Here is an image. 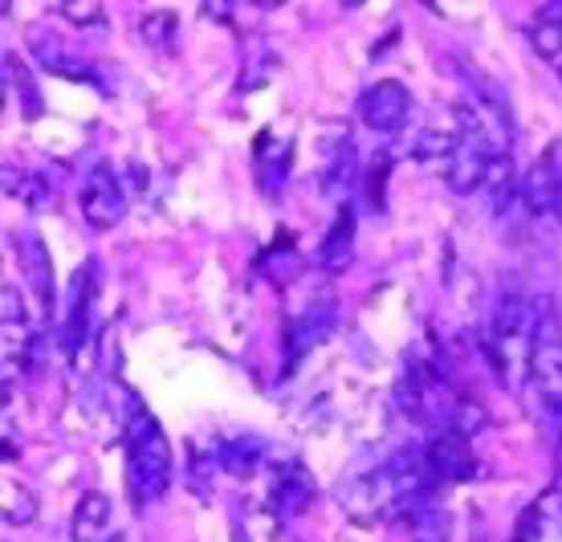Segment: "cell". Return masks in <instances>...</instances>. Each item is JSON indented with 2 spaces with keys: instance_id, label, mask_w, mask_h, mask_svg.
I'll list each match as a JSON object with an SVG mask.
<instances>
[{
  "instance_id": "1",
  "label": "cell",
  "mask_w": 562,
  "mask_h": 542,
  "mask_svg": "<svg viewBox=\"0 0 562 542\" xmlns=\"http://www.w3.org/2000/svg\"><path fill=\"white\" fill-rule=\"evenodd\" d=\"M123 449H127V486L139 510L168 498L171 489V445L159 420L143 408L139 396H131V417L123 424Z\"/></svg>"
},
{
  "instance_id": "2",
  "label": "cell",
  "mask_w": 562,
  "mask_h": 542,
  "mask_svg": "<svg viewBox=\"0 0 562 542\" xmlns=\"http://www.w3.org/2000/svg\"><path fill=\"white\" fill-rule=\"evenodd\" d=\"M526 384L535 391L538 417L547 420L550 432L562 436V319L554 307H542V314H538V334L535 351H530Z\"/></svg>"
},
{
  "instance_id": "3",
  "label": "cell",
  "mask_w": 562,
  "mask_h": 542,
  "mask_svg": "<svg viewBox=\"0 0 562 542\" xmlns=\"http://www.w3.org/2000/svg\"><path fill=\"white\" fill-rule=\"evenodd\" d=\"M473 135V107L457 102V107H440L428 114V123L412 135V159H420L424 167H436L445 176V167L461 155V147Z\"/></svg>"
},
{
  "instance_id": "4",
  "label": "cell",
  "mask_w": 562,
  "mask_h": 542,
  "mask_svg": "<svg viewBox=\"0 0 562 542\" xmlns=\"http://www.w3.org/2000/svg\"><path fill=\"white\" fill-rule=\"evenodd\" d=\"M127 184L119 176V167L114 164H94L86 172L82 180V192H78V209H82L86 224L94 229V233H111L114 224L127 217Z\"/></svg>"
},
{
  "instance_id": "5",
  "label": "cell",
  "mask_w": 562,
  "mask_h": 542,
  "mask_svg": "<svg viewBox=\"0 0 562 542\" xmlns=\"http://www.w3.org/2000/svg\"><path fill=\"white\" fill-rule=\"evenodd\" d=\"M359 119L375 135H400L412 119V90L395 78H380L359 95Z\"/></svg>"
},
{
  "instance_id": "6",
  "label": "cell",
  "mask_w": 562,
  "mask_h": 542,
  "mask_svg": "<svg viewBox=\"0 0 562 542\" xmlns=\"http://www.w3.org/2000/svg\"><path fill=\"white\" fill-rule=\"evenodd\" d=\"M338 327V302L335 298H314L285 322V372H294L314 347H323Z\"/></svg>"
},
{
  "instance_id": "7",
  "label": "cell",
  "mask_w": 562,
  "mask_h": 542,
  "mask_svg": "<svg viewBox=\"0 0 562 542\" xmlns=\"http://www.w3.org/2000/svg\"><path fill=\"white\" fill-rule=\"evenodd\" d=\"M521 209L530 217H562V140L550 143L521 176Z\"/></svg>"
},
{
  "instance_id": "8",
  "label": "cell",
  "mask_w": 562,
  "mask_h": 542,
  "mask_svg": "<svg viewBox=\"0 0 562 542\" xmlns=\"http://www.w3.org/2000/svg\"><path fill=\"white\" fill-rule=\"evenodd\" d=\"M424 461H428V469H432L436 482H469L473 473H477V453H473V441H469V432L449 424V429H440L428 441L424 449Z\"/></svg>"
},
{
  "instance_id": "9",
  "label": "cell",
  "mask_w": 562,
  "mask_h": 542,
  "mask_svg": "<svg viewBox=\"0 0 562 542\" xmlns=\"http://www.w3.org/2000/svg\"><path fill=\"white\" fill-rule=\"evenodd\" d=\"M94 281H99V269L94 262L82 265L70 281V298H66V327H61V347L70 360H78L90 343V314H94Z\"/></svg>"
},
{
  "instance_id": "10",
  "label": "cell",
  "mask_w": 562,
  "mask_h": 542,
  "mask_svg": "<svg viewBox=\"0 0 562 542\" xmlns=\"http://www.w3.org/2000/svg\"><path fill=\"white\" fill-rule=\"evenodd\" d=\"M0 307H4V388H13V376H16V363L25 367L33 360V347H29V314H25V302H21V290H16L13 281L4 286V298H0Z\"/></svg>"
},
{
  "instance_id": "11",
  "label": "cell",
  "mask_w": 562,
  "mask_h": 542,
  "mask_svg": "<svg viewBox=\"0 0 562 542\" xmlns=\"http://www.w3.org/2000/svg\"><path fill=\"white\" fill-rule=\"evenodd\" d=\"M314 501V477L302 461H285L273 477V494H269V515L278 522H290V518L306 515V506Z\"/></svg>"
},
{
  "instance_id": "12",
  "label": "cell",
  "mask_w": 562,
  "mask_h": 542,
  "mask_svg": "<svg viewBox=\"0 0 562 542\" xmlns=\"http://www.w3.org/2000/svg\"><path fill=\"white\" fill-rule=\"evenodd\" d=\"M290 159H294V143L278 135V131H261L254 143V176H257V188L261 196H273L281 192V184L290 176Z\"/></svg>"
},
{
  "instance_id": "13",
  "label": "cell",
  "mask_w": 562,
  "mask_h": 542,
  "mask_svg": "<svg viewBox=\"0 0 562 542\" xmlns=\"http://www.w3.org/2000/svg\"><path fill=\"white\" fill-rule=\"evenodd\" d=\"M355 257V212L338 209L335 221H330V233L323 236V250H318V262H323L326 274H342Z\"/></svg>"
},
{
  "instance_id": "14",
  "label": "cell",
  "mask_w": 562,
  "mask_h": 542,
  "mask_svg": "<svg viewBox=\"0 0 562 542\" xmlns=\"http://www.w3.org/2000/svg\"><path fill=\"white\" fill-rule=\"evenodd\" d=\"M21 262H25L29 290L37 294V302H42L45 310H54V278H49L54 262H49V250H45L42 236L29 233L25 241H21Z\"/></svg>"
},
{
  "instance_id": "15",
  "label": "cell",
  "mask_w": 562,
  "mask_h": 542,
  "mask_svg": "<svg viewBox=\"0 0 562 542\" xmlns=\"http://www.w3.org/2000/svg\"><path fill=\"white\" fill-rule=\"evenodd\" d=\"M111 530V498L106 494H86L70 518V542H102Z\"/></svg>"
},
{
  "instance_id": "16",
  "label": "cell",
  "mask_w": 562,
  "mask_h": 542,
  "mask_svg": "<svg viewBox=\"0 0 562 542\" xmlns=\"http://www.w3.org/2000/svg\"><path fill=\"white\" fill-rule=\"evenodd\" d=\"M4 74H9V90H13L16 102H21V114H25V119H42L45 114L42 90L33 86V74H29L25 62H16V57L9 54L4 57Z\"/></svg>"
},
{
  "instance_id": "17",
  "label": "cell",
  "mask_w": 562,
  "mask_h": 542,
  "mask_svg": "<svg viewBox=\"0 0 562 542\" xmlns=\"http://www.w3.org/2000/svg\"><path fill=\"white\" fill-rule=\"evenodd\" d=\"M261 441H254V436H237V441H228V445H221V465H225L233 477H254L257 469H261Z\"/></svg>"
},
{
  "instance_id": "18",
  "label": "cell",
  "mask_w": 562,
  "mask_h": 542,
  "mask_svg": "<svg viewBox=\"0 0 562 542\" xmlns=\"http://www.w3.org/2000/svg\"><path fill=\"white\" fill-rule=\"evenodd\" d=\"M37 518V498L21 482H4V522L9 527H33Z\"/></svg>"
},
{
  "instance_id": "19",
  "label": "cell",
  "mask_w": 562,
  "mask_h": 542,
  "mask_svg": "<svg viewBox=\"0 0 562 542\" xmlns=\"http://www.w3.org/2000/svg\"><path fill=\"white\" fill-rule=\"evenodd\" d=\"M526 37H530V45H535V54L550 66V74L562 82V29L538 25V21H535V25L526 29Z\"/></svg>"
},
{
  "instance_id": "20",
  "label": "cell",
  "mask_w": 562,
  "mask_h": 542,
  "mask_svg": "<svg viewBox=\"0 0 562 542\" xmlns=\"http://www.w3.org/2000/svg\"><path fill=\"white\" fill-rule=\"evenodd\" d=\"M9 184V196H16L25 209L33 212H49L57 204V196L49 192V184L42 180V176H29V172H21V184L16 180H4Z\"/></svg>"
},
{
  "instance_id": "21",
  "label": "cell",
  "mask_w": 562,
  "mask_h": 542,
  "mask_svg": "<svg viewBox=\"0 0 562 542\" xmlns=\"http://www.w3.org/2000/svg\"><path fill=\"white\" fill-rule=\"evenodd\" d=\"M143 29V42L155 45V49H171L176 45V33H180V21H176V13H168V9H155V13H147L139 21Z\"/></svg>"
},
{
  "instance_id": "22",
  "label": "cell",
  "mask_w": 562,
  "mask_h": 542,
  "mask_svg": "<svg viewBox=\"0 0 562 542\" xmlns=\"http://www.w3.org/2000/svg\"><path fill=\"white\" fill-rule=\"evenodd\" d=\"M57 13L66 16V21H74V25H102L106 21V13H102V4L99 0H70V4H57Z\"/></svg>"
},
{
  "instance_id": "23",
  "label": "cell",
  "mask_w": 562,
  "mask_h": 542,
  "mask_svg": "<svg viewBox=\"0 0 562 542\" xmlns=\"http://www.w3.org/2000/svg\"><path fill=\"white\" fill-rule=\"evenodd\" d=\"M535 21H538V25H554V29H562V0H550V4H542Z\"/></svg>"
},
{
  "instance_id": "24",
  "label": "cell",
  "mask_w": 562,
  "mask_h": 542,
  "mask_svg": "<svg viewBox=\"0 0 562 542\" xmlns=\"http://www.w3.org/2000/svg\"><path fill=\"white\" fill-rule=\"evenodd\" d=\"M237 542H245V534H237ZM249 542H254V539H249Z\"/></svg>"
}]
</instances>
